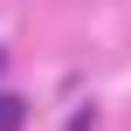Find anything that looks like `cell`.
Listing matches in <instances>:
<instances>
[{
  "mask_svg": "<svg viewBox=\"0 0 131 131\" xmlns=\"http://www.w3.org/2000/svg\"><path fill=\"white\" fill-rule=\"evenodd\" d=\"M28 124V104H21V97H7V90H0V131H21Z\"/></svg>",
  "mask_w": 131,
  "mask_h": 131,
  "instance_id": "1",
  "label": "cell"
}]
</instances>
